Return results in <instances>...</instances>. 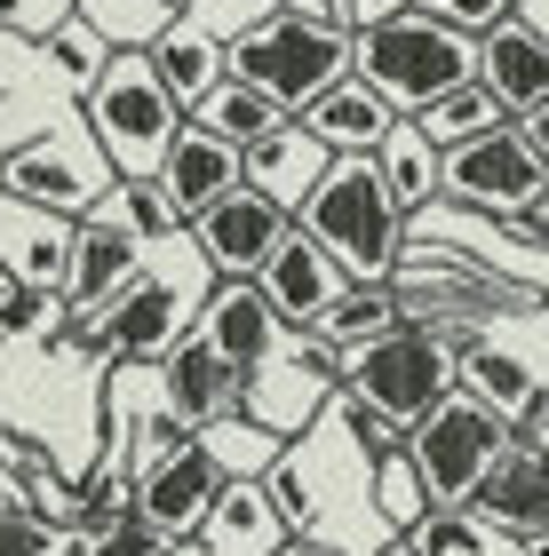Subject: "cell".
<instances>
[{"instance_id": "44dd1931", "label": "cell", "mask_w": 549, "mask_h": 556, "mask_svg": "<svg viewBox=\"0 0 549 556\" xmlns=\"http://www.w3.org/2000/svg\"><path fill=\"white\" fill-rule=\"evenodd\" d=\"M287 541H295V525L279 517V501H271L263 477H223L199 548H215V556H279Z\"/></svg>"}, {"instance_id": "f35d334b", "label": "cell", "mask_w": 549, "mask_h": 556, "mask_svg": "<svg viewBox=\"0 0 549 556\" xmlns=\"http://www.w3.org/2000/svg\"><path fill=\"white\" fill-rule=\"evenodd\" d=\"M414 9H431L438 24H454L462 40H486L494 24H510V16H526V0H414Z\"/></svg>"}, {"instance_id": "8d00e7d4", "label": "cell", "mask_w": 549, "mask_h": 556, "mask_svg": "<svg viewBox=\"0 0 549 556\" xmlns=\"http://www.w3.org/2000/svg\"><path fill=\"white\" fill-rule=\"evenodd\" d=\"M80 556H176V541L160 533V525H144L136 509L128 517H112V525H96V533L80 541Z\"/></svg>"}, {"instance_id": "ab89813d", "label": "cell", "mask_w": 549, "mask_h": 556, "mask_svg": "<svg viewBox=\"0 0 549 556\" xmlns=\"http://www.w3.org/2000/svg\"><path fill=\"white\" fill-rule=\"evenodd\" d=\"M184 16H199V24H208V33H215L223 48H232L239 33H255V24L271 16V0H191Z\"/></svg>"}, {"instance_id": "30bf717a", "label": "cell", "mask_w": 549, "mask_h": 556, "mask_svg": "<svg viewBox=\"0 0 549 556\" xmlns=\"http://www.w3.org/2000/svg\"><path fill=\"white\" fill-rule=\"evenodd\" d=\"M335 397H342V358L319 350L311 334H287L279 358L247 374V406L239 414L255 429H271L279 445H295V438H311V429L335 414Z\"/></svg>"}, {"instance_id": "8fae6325", "label": "cell", "mask_w": 549, "mask_h": 556, "mask_svg": "<svg viewBox=\"0 0 549 556\" xmlns=\"http://www.w3.org/2000/svg\"><path fill=\"white\" fill-rule=\"evenodd\" d=\"M215 493H223V469L208 462V445H199V438H176L167 453H144V462H136V517L160 525L176 548L208 533Z\"/></svg>"}, {"instance_id": "d6a6232c", "label": "cell", "mask_w": 549, "mask_h": 556, "mask_svg": "<svg viewBox=\"0 0 549 556\" xmlns=\"http://www.w3.org/2000/svg\"><path fill=\"white\" fill-rule=\"evenodd\" d=\"M494 128H510V112L494 104V88L486 80H470V88H454L446 104L422 119V136H431L438 151H454V143H478V136H494Z\"/></svg>"}, {"instance_id": "bcb514c9", "label": "cell", "mask_w": 549, "mask_h": 556, "mask_svg": "<svg viewBox=\"0 0 549 556\" xmlns=\"http://www.w3.org/2000/svg\"><path fill=\"white\" fill-rule=\"evenodd\" d=\"M160 9H176V16H184V9H191V0H160Z\"/></svg>"}, {"instance_id": "b9f144b4", "label": "cell", "mask_w": 549, "mask_h": 556, "mask_svg": "<svg viewBox=\"0 0 549 556\" xmlns=\"http://www.w3.org/2000/svg\"><path fill=\"white\" fill-rule=\"evenodd\" d=\"M517 438H526V445H541V453H549V390H541V406H534L526 421H517Z\"/></svg>"}, {"instance_id": "836d02e7", "label": "cell", "mask_w": 549, "mask_h": 556, "mask_svg": "<svg viewBox=\"0 0 549 556\" xmlns=\"http://www.w3.org/2000/svg\"><path fill=\"white\" fill-rule=\"evenodd\" d=\"M199 445H208V462L223 469V477H271V462H279V438H271V429H255V421H247V414H232V421H215L208 429V438H199Z\"/></svg>"}, {"instance_id": "4316f807", "label": "cell", "mask_w": 549, "mask_h": 556, "mask_svg": "<svg viewBox=\"0 0 549 556\" xmlns=\"http://www.w3.org/2000/svg\"><path fill=\"white\" fill-rule=\"evenodd\" d=\"M374 167H383V184H390V199L398 207H431V199H446V151L422 136V119H398L390 128V143L374 151Z\"/></svg>"}, {"instance_id": "603a6c76", "label": "cell", "mask_w": 549, "mask_h": 556, "mask_svg": "<svg viewBox=\"0 0 549 556\" xmlns=\"http://www.w3.org/2000/svg\"><path fill=\"white\" fill-rule=\"evenodd\" d=\"M303 128H311L319 143H327L335 160H374V151L390 143L398 112H390L383 96H374V88L359 80V72H351V80H335V88H327V96H319V104L303 112Z\"/></svg>"}, {"instance_id": "83f0119b", "label": "cell", "mask_w": 549, "mask_h": 556, "mask_svg": "<svg viewBox=\"0 0 549 556\" xmlns=\"http://www.w3.org/2000/svg\"><path fill=\"white\" fill-rule=\"evenodd\" d=\"M191 119H199V128H215L223 143H239V151L287 128V112H279V104H271V96H263V88H247V80H223V88H215V96H208V104H199Z\"/></svg>"}, {"instance_id": "ffe728a7", "label": "cell", "mask_w": 549, "mask_h": 556, "mask_svg": "<svg viewBox=\"0 0 549 556\" xmlns=\"http://www.w3.org/2000/svg\"><path fill=\"white\" fill-rule=\"evenodd\" d=\"M327 167H335V151L319 143L303 119H287L279 136L247 143V191H263L271 207H287V215H303V199L327 184Z\"/></svg>"}, {"instance_id": "ba28073f", "label": "cell", "mask_w": 549, "mask_h": 556, "mask_svg": "<svg viewBox=\"0 0 549 556\" xmlns=\"http://www.w3.org/2000/svg\"><path fill=\"white\" fill-rule=\"evenodd\" d=\"M112 160L96 151L88 136V119H57V128H40L33 143H9V184L0 191H16V199H33V207H57V215H96L112 199Z\"/></svg>"}, {"instance_id": "e575fe53", "label": "cell", "mask_w": 549, "mask_h": 556, "mask_svg": "<svg viewBox=\"0 0 549 556\" xmlns=\"http://www.w3.org/2000/svg\"><path fill=\"white\" fill-rule=\"evenodd\" d=\"M80 541L33 501H0V556H72Z\"/></svg>"}, {"instance_id": "7402d4cb", "label": "cell", "mask_w": 549, "mask_h": 556, "mask_svg": "<svg viewBox=\"0 0 549 556\" xmlns=\"http://www.w3.org/2000/svg\"><path fill=\"white\" fill-rule=\"evenodd\" d=\"M470 509L494 517V525H510L517 541L549 533V453L517 438V445L502 453V462H494V477L478 485V501H470Z\"/></svg>"}, {"instance_id": "e0dca14e", "label": "cell", "mask_w": 549, "mask_h": 556, "mask_svg": "<svg viewBox=\"0 0 549 556\" xmlns=\"http://www.w3.org/2000/svg\"><path fill=\"white\" fill-rule=\"evenodd\" d=\"M478 80L494 88V104H502L517 128L541 119L549 112V33H541L534 16L494 24V33L478 40Z\"/></svg>"}, {"instance_id": "d6986e66", "label": "cell", "mask_w": 549, "mask_h": 556, "mask_svg": "<svg viewBox=\"0 0 549 556\" xmlns=\"http://www.w3.org/2000/svg\"><path fill=\"white\" fill-rule=\"evenodd\" d=\"M160 184H167V199L184 207V223H199L215 199H232V191L247 184V151L223 143L215 128H199V119H184V136H176V151H167Z\"/></svg>"}, {"instance_id": "484cf974", "label": "cell", "mask_w": 549, "mask_h": 556, "mask_svg": "<svg viewBox=\"0 0 549 556\" xmlns=\"http://www.w3.org/2000/svg\"><path fill=\"white\" fill-rule=\"evenodd\" d=\"M152 64H160V80L176 88V104H184V112H199L223 80H232V48H223L199 16H176V24H167L160 48H152Z\"/></svg>"}, {"instance_id": "d4e9b609", "label": "cell", "mask_w": 549, "mask_h": 556, "mask_svg": "<svg viewBox=\"0 0 549 556\" xmlns=\"http://www.w3.org/2000/svg\"><path fill=\"white\" fill-rule=\"evenodd\" d=\"M398 326H407V302H398V287L383 278V287H342V294H335V311L311 326V342H319V350H335L342 374H351V358H366L374 342H390Z\"/></svg>"}, {"instance_id": "f1b7e54d", "label": "cell", "mask_w": 549, "mask_h": 556, "mask_svg": "<svg viewBox=\"0 0 549 556\" xmlns=\"http://www.w3.org/2000/svg\"><path fill=\"white\" fill-rule=\"evenodd\" d=\"M104 215H112V223H128V231H136L144 247H176V239H191V223H184V207H176V199H167V184H160V175L112 184Z\"/></svg>"}, {"instance_id": "cb8c5ba5", "label": "cell", "mask_w": 549, "mask_h": 556, "mask_svg": "<svg viewBox=\"0 0 549 556\" xmlns=\"http://www.w3.org/2000/svg\"><path fill=\"white\" fill-rule=\"evenodd\" d=\"M462 390H478L494 414H510V421H526L541 406V390H549V374L534 358H517V350L502 334H462Z\"/></svg>"}, {"instance_id": "d590c367", "label": "cell", "mask_w": 549, "mask_h": 556, "mask_svg": "<svg viewBox=\"0 0 549 556\" xmlns=\"http://www.w3.org/2000/svg\"><path fill=\"white\" fill-rule=\"evenodd\" d=\"M57 318H72L64 294H40L24 278H0V342H24V334H48Z\"/></svg>"}, {"instance_id": "f6af8a7d", "label": "cell", "mask_w": 549, "mask_h": 556, "mask_svg": "<svg viewBox=\"0 0 549 556\" xmlns=\"http://www.w3.org/2000/svg\"><path fill=\"white\" fill-rule=\"evenodd\" d=\"M390 9H414V0H383V16H390Z\"/></svg>"}, {"instance_id": "7a4b0ae2", "label": "cell", "mask_w": 549, "mask_h": 556, "mask_svg": "<svg viewBox=\"0 0 549 556\" xmlns=\"http://www.w3.org/2000/svg\"><path fill=\"white\" fill-rule=\"evenodd\" d=\"M295 223L327 247L351 287H383V278L398 270V255H407V239H414V215L390 199V184H383L374 160H335L327 184L303 199Z\"/></svg>"}, {"instance_id": "9a60e30c", "label": "cell", "mask_w": 549, "mask_h": 556, "mask_svg": "<svg viewBox=\"0 0 549 556\" xmlns=\"http://www.w3.org/2000/svg\"><path fill=\"white\" fill-rule=\"evenodd\" d=\"M255 287H263L271 311H279L287 334H311V326L335 311V294L351 287V278H342V270H335V255L303 231V223H295V231H287L279 247H271V263L255 270Z\"/></svg>"}, {"instance_id": "4fadbf2b", "label": "cell", "mask_w": 549, "mask_h": 556, "mask_svg": "<svg viewBox=\"0 0 549 556\" xmlns=\"http://www.w3.org/2000/svg\"><path fill=\"white\" fill-rule=\"evenodd\" d=\"M287 231H295V215H287V207H271L263 191H247V184H239L232 199H215V207L191 223V247L208 255L215 278H255V270L271 263V247H279Z\"/></svg>"}, {"instance_id": "7dc6e473", "label": "cell", "mask_w": 549, "mask_h": 556, "mask_svg": "<svg viewBox=\"0 0 549 556\" xmlns=\"http://www.w3.org/2000/svg\"><path fill=\"white\" fill-rule=\"evenodd\" d=\"M541 311H549V294H541Z\"/></svg>"}, {"instance_id": "3957f363", "label": "cell", "mask_w": 549, "mask_h": 556, "mask_svg": "<svg viewBox=\"0 0 549 556\" xmlns=\"http://www.w3.org/2000/svg\"><path fill=\"white\" fill-rule=\"evenodd\" d=\"M208 294H215V270H208V255H199L191 270H144L128 294L112 302V311H96V318H80L72 311V350H88V358H112V366H167V350H176L191 326H199V311H208Z\"/></svg>"}, {"instance_id": "52a82bcc", "label": "cell", "mask_w": 549, "mask_h": 556, "mask_svg": "<svg viewBox=\"0 0 549 556\" xmlns=\"http://www.w3.org/2000/svg\"><path fill=\"white\" fill-rule=\"evenodd\" d=\"M510 445H517V421L494 414L478 390H454L414 429V469H422V485H431V509H470Z\"/></svg>"}, {"instance_id": "5b68a950", "label": "cell", "mask_w": 549, "mask_h": 556, "mask_svg": "<svg viewBox=\"0 0 549 556\" xmlns=\"http://www.w3.org/2000/svg\"><path fill=\"white\" fill-rule=\"evenodd\" d=\"M80 119H88L96 151L112 160V175H120V184H136V175H160L167 167V151H176L191 112L176 104V88L160 80L152 56H112V72L80 96Z\"/></svg>"}, {"instance_id": "60d3db41", "label": "cell", "mask_w": 549, "mask_h": 556, "mask_svg": "<svg viewBox=\"0 0 549 556\" xmlns=\"http://www.w3.org/2000/svg\"><path fill=\"white\" fill-rule=\"evenodd\" d=\"M271 9H303V16H327V24H342V33H359L351 0H271Z\"/></svg>"}, {"instance_id": "f546056e", "label": "cell", "mask_w": 549, "mask_h": 556, "mask_svg": "<svg viewBox=\"0 0 549 556\" xmlns=\"http://www.w3.org/2000/svg\"><path fill=\"white\" fill-rule=\"evenodd\" d=\"M80 16L104 33L112 56H152L160 33L176 24V9H160V0H80Z\"/></svg>"}, {"instance_id": "7c38bea8", "label": "cell", "mask_w": 549, "mask_h": 556, "mask_svg": "<svg viewBox=\"0 0 549 556\" xmlns=\"http://www.w3.org/2000/svg\"><path fill=\"white\" fill-rule=\"evenodd\" d=\"M239 406H247V374H239V366H232V358H223V350L191 326V334L167 350V366H160V397H152V414H160L167 429H184V438H208V429H215V421H232Z\"/></svg>"}, {"instance_id": "ac0fdd59", "label": "cell", "mask_w": 549, "mask_h": 556, "mask_svg": "<svg viewBox=\"0 0 549 556\" xmlns=\"http://www.w3.org/2000/svg\"><path fill=\"white\" fill-rule=\"evenodd\" d=\"M199 334H208L239 374H255V366H271V358L287 350V326H279V311L263 302L255 278H215L208 311H199Z\"/></svg>"}, {"instance_id": "9c48e42d", "label": "cell", "mask_w": 549, "mask_h": 556, "mask_svg": "<svg viewBox=\"0 0 549 556\" xmlns=\"http://www.w3.org/2000/svg\"><path fill=\"white\" fill-rule=\"evenodd\" d=\"M541 191H549V151L517 128H494V136H478V143H454L446 151V199L454 207H470V215H526V207H541Z\"/></svg>"}, {"instance_id": "74e56055", "label": "cell", "mask_w": 549, "mask_h": 556, "mask_svg": "<svg viewBox=\"0 0 549 556\" xmlns=\"http://www.w3.org/2000/svg\"><path fill=\"white\" fill-rule=\"evenodd\" d=\"M80 16V0H0V40H16V48H40L57 24Z\"/></svg>"}, {"instance_id": "c3c4849f", "label": "cell", "mask_w": 549, "mask_h": 556, "mask_svg": "<svg viewBox=\"0 0 549 556\" xmlns=\"http://www.w3.org/2000/svg\"><path fill=\"white\" fill-rule=\"evenodd\" d=\"M72 556H80V548H72Z\"/></svg>"}, {"instance_id": "ee69618b", "label": "cell", "mask_w": 549, "mask_h": 556, "mask_svg": "<svg viewBox=\"0 0 549 556\" xmlns=\"http://www.w3.org/2000/svg\"><path fill=\"white\" fill-rule=\"evenodd\" d=\"M0 184H9V143H0Z\"/></svg>"}, {"instance_id": "2e32d148", "label": "cell", "mask_w": 549, "mask_h": 556, "mask_svg": "<svg viewBox=\"0 0 549 556\" xmlns=\"http://www.w3.org/2000/svg\"><path fill=\"white\" fill-rule=\"evenodd\" d=\"M144 270H152V247H144L128 223H112L104 207H96V215H80V247H72V287H64V302L80 318H96V311H112Z\"/></svg>"}, {"instance_id": "4dcf8cb0", "label": "cell", "mask_w": 549, "mask_h": 556, "mask_svg": "<svg viewBox=\"0 0 549 556\" xmlns=\"http://www.w3.org/2000/svg\"><path fill=\"white\" fill-rule=\"evenodd\" d=\"M40 64H48V80H64L72 96H88L112 72V48H104V33H96L88 16H72V24H57V33L40 40Z\"/></svg>"}, {"instance_id": "1f68e13d", "label": "cell", "mask_w": 549, "mask_h": 556, "mask_svg": "<svg viewBox=\"0 0 549 556\" xmlns=\"http://www.w3.org/2000/svg\"><path fill=\"white\" fill-rule=\"evenodd\" d=\"M374 509H383L390 533H422L438 509H431V485H422V469H414V445L407 453H390V462H374Z\"/></svg>"}, {"instance_id": "7bdbcfd3", "label": "cell", "mask_w": 549, "mask_h": 556, "mask_svg": "<svg viewBox=\"0 0 549 556\" xmlns=\"http://www.w3.org/2000/svg\"><path fill=\"white\" fill-rule=\"evenodd\" d=\"M279 556H342V548H335V541H287Z\"/></svg>"}, {"instance_id": "277c9868", "label": "cell", "mask_w": 549, "mask_h": 556, "mask_svg": "<svg viewBox=\"0 0 549 556\" xmlns=\"http://www.w3.org/2000/svg\"><path fill=\"white\" fill-rule=\"evenodd\" d=\"M232 80L263 88L287 119H303L335 80H351V33L303 9H271L255 33L232 40Z\"/></svg>"}, {"instance_id": "6da1fadb", "label": "cell", "mask_w": 549, "mask_h": 556, "mask_svg": "<svg viewBox=\"0 0 549 556\" xmlns=\"http://www.w3.org/2000/svg\"><path fill=\"white\" fill-rule=\"evenodd\" d=\"M351 72L398 119H431L454 88L478 80V40H462L431 9H390L351 33Z\"/></svg>"}, {"instance_id": "5bb4252c", "label": "cell", "mask_w": 549, "mask_h": 556, "mask_svg": "<svg viewBox=\"0 0 549 556\" xmlns=\"http://www.w3.org/2000/svg\"><path fill=\"white\" fill-rule=\"evenodd\" d=\"M72 247H80V223L72 215L0 191V278H24V287H40V294H64L72 287Z\"/></svg>"}, {"instance_id": "8992f818", "label": "cell", "mask_w": 549, "mask_h": 556, "mask_svg": "<svg viewBox=\"0 0 549 556\" xmlns=\"http://www.w3.org/2000/svg\"><path fill=\"white\" fill-rule=\"evenodd\" d=\"M342 390H351L359 406H374V414L422 429V421L446 406V397L462 390V342L438 334V326H422V318H407L390 342H374L366 358H351Z\"/></svg>"}]
</instances>
